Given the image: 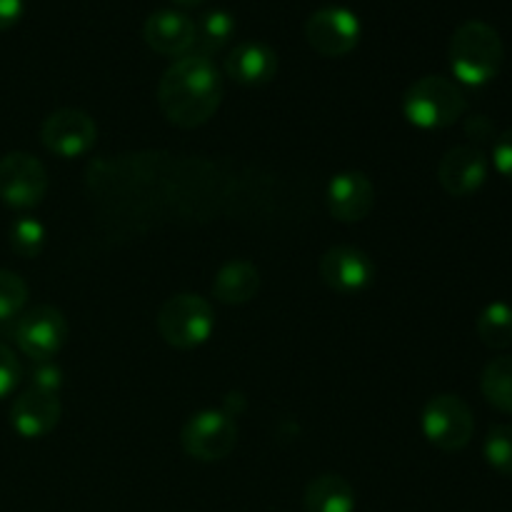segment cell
Here are the masks:
<instances>
[{
	"mask_svg": "<svg viewBox=\"0 0 512 512\" xmlns=\"http://www.w3.org/2000/svg\"><path fill=\"white\" fill-rule=\"evenodd\" d=\"M223 75L203 55L173 60L158 83V105L175 128L193 130L208 123L223 103Z\"/></svg>",
	"mask_w": 512,
	"mask_h": 512,
	"instance_id": "obj_1",
	"label": "cell"
},
{
	"mask_svg": "<svg viewBox=\"0 0 512 512\" xmlns=\"http://www.w3.org/2000/svg\"><path fill=\"white\" fill-rule=\"evenodd\" d=\"M450 70L470 88L488 85L498 78L505 63V45L498 30L485 20H465L458 25L448 45Z\"/></svg>",
	"mask_w": 512,
	"mask_h": 512,
	"instance_id": "obj_2",
	"label": "cell"
},
{
	"mask_svg": "<svg viewBox=\"0 0 512 512\" xmlns=\"http://www.w3.org/2000/svg\"><path fill=\"white\" fill-rule=\"evenodd\" d=\"M468 110V100L445 75H423L403 95V113L420 130H443L458 123Z\"/></svg>",
	"mask_w": 512,
	"mask_h": 512,
	"instance_id": "obj_3",
	"label": "cell"
},
{
	"mask_svg": "<svg viewBox=\"0 0 512 512\" xmlns=\"http://www.w3.org/2000/svg\"><path fill=\"white\" fill-rule=\"evenodd\" d=\"M158 333L170 348L193 350L208 343L215 330V310L203 295L180 293L165 300L158 310Z\"/></svg>",
	"mask_w": 512,
	"mask_h": 512,
	"instance_id": "obj_4",
	"label": "cell"
},
{
	"mask_svg": "<svg viewBox=\"0 0 512 512\" xmlns=\"http://www.w3.org/2000/svg\"><path fill=\"white\" fill-rule=\"evenodd\" d=\"M420 428H423V435L430 445H435L443 453H455L473 440V410L460 395L440 393L425 403L423 415H420Z\"/></svg>",
	"mask_w": 512,
	"mask_h": 512,
	"instance_id": "obj_5",
	"label": "cell"
},
{
	"mask_svg": "<svg viewBox=\"0 0 512 512\" xmlns=\"http://www.w3.org/2000/svg\"><path fill=\"white\" fill-rule=\"evenodd\" d=\"M180 445L200 463H218L238 445V425L225 410H200L180 430Z\"/></svg>",
	"mask_w": 512,
	"mask_h": 512,
	"instance_id": "obj_6",
	"label": "cell"
},
{
	"mask_svg": "<svg viewBox=\"0 0 512 512\" xmlns=\"http://www.w3.org/2000/svg\"><path fill=\"white\" fill-rule=\"evenodd\" d=\"M13 335L20 353L33 358L35 363H45L63 350L68 340V320L53 305H35L18 315Z\"/></svg>",
	"mask_w": 512,
	"mask_h": 512,
	"instance_id": "obj_7",
	"label": "cell"
},
{
	"mask_svg": "<svg viewBox=\"0 0 512 512\" xmlns=\"http://www.w3.org/2000/svg\"><path fill=\"white\" fill-rule=\"evenodd\" d=\"M363 35V25L353 10L343 5H325L305 23V38L315 53L325 58H343L353 53Z\"/></svg>",
	"mask_w": 512,
	"mask_h": 512,
	"instance_id": "obj_8",
	"label": "cell"
},
{
	"mask_svg": "<svg viewBox=\"0 0 512 512\" xmlns=\"http://www.w3.org/2000/svg\"><path fill=\"white\" fill-rule=\"evenodd\" d=\"M48 173L35 155L15 150L0 158V200L8 208L28 210L43 203Z\"/></svg>",
	"mask_w": 512,
	"mask_h": 512,
	"instance_id": "obj_9",
	"label": "cell"
},
{
	"mask_svg": "<svg viewBox=\"0 0 512 512\" xmlns=\"http://www.w3.org/2000/svg\"><path fill=\"white\" fill-rule=\"evenodd\" d=\"M40 140L45 150L63 160L80 158L98 143V125L85 110L60 108L43 120Z\"/></svg>",
	"mask_w": 512,
	"mask_h": 512,
	"instance_id": "obj_10",
	"label": "cell"
},
{
	"mask_svg": "<svg viewBox=\"0 0 512 512\" xmlns=\"http://www.w3.org/2000/svg\"><path fill=\"white\" fill-rule=\"evenodd\" d=\"M320 278L340 295H355L370 288L375 280V265L365 250L355 245H335L320 258Z\"/></svg>",
	"mask_w": 512,
	"mask_h": 512,
	"instance_id": "obj_11",
	"label": "cell"
},
{
	"mask_svg": "<svg viewBox=\"0 0 512 512\" xmlns=\"http://www.w3.org/2000/svg\"><path fill=\"white\" fill-rule=\"evenodd\" d=\"M60 415H63V405H60L58 393L30 385L25 393L15 398L10 408V425L20 438L40 440L58 428Z\"/></svg>",
	"mask_w": 512,
	"mask_h": 512,
	"instance_id": "obj_12",
	"label": "cell"
},
{
	"mask_svg": "<svg viewBox=\"0 0 512 512\" xmlns=\"http://www.w3.org/2000/svg\"><path fill=\"white\" fill-rule=\"evenodd\" d=\"M488 180V158L475 145H455L440 158L438 183L453 198H468L478 193Z\"/></svg>",
	"mask_w": 512,
	"mask_h": 512,
	"instance_id": "obj_13",
	"label": "cell"
},
{
	"mask_svg": "<svg viewBox=\"0 0 512 512\" xmlns=\"http://www.w3.org/2000/svg\"><path fill=\"white\" fill-rule=\"evenodd\" d=\"M328 210L338 223H360L375 208V188L360 170H345L328 183Z\"/></svg>",
	"mask_w": 512,
	"mask_h": 512,
	"instance_id": "obj_14",
	"label": "cell"
},
{
	"mask_svg": "<svg viewBox=\"0 0 512 512\" xmlns=\"http://www.w3.org/2000/svg\"><path fill=\"white\" fill-rule=\"evenodd\" d=\"M143 38L150 50L165 58H183L193 53L195 20L180 10H155L143 25Z\"/></svg>",
	"mask_w": 512,
	"mask_h": 512,
	"instance_id": "obj_15",
	"label": "cell"
},
{
	"mask_svg": "<svg viewBox=\"0 0 512 512\" xmlns=\"http://www.w3.org/2000/svg\"><path fill=\"white\" fill-rule=\"evenodd\" d=\"M225 73L235 83L258 88V85L270 83L278 73V55L270 45L260 40H248V43L235 45L225 58Z\"/></svg>",
	"mask_w": 512,
	"mask_h": 512,
	"instance_id": "obj_16",
	"label": "cell"
},
{
	"mask_svg": "<svg viewBox=\"0 0 512 512\" xmlns=\"http://www.w3.org/2000/svg\"><path fill=\"white\" fill-rule=\"evenodd\" d=\"M260 273L250 260H230L215 273L213 298L223 305H245L258 295Z\"/></svg>",
	"mask_w": 512,
	"mask_h": 512,
	"instance_id": "obj_17",
	"label": "cell"
},
{
	"mask_svg": "<svg viewBox=\"0 0 512 512\" xmlns=\"http://www.w3.org/2000/svg\"><path fill=\"white\" fill-rule=\"evenodd\" d=\"M303 508L305 512H355L353 485L343 475H318L305 488Z\"/></svg>",
	"mask_w": 512,
	"mask_h": 512,
	"instance_id": "obj_18",
	"label": "cell"
},
{
	"mask_svg": "<svg viewBox=\"0 0 512 512\" xmlns=\"http://www.w3.org/2000/svg\"><path fill=\"white\" fill-rule=\"evenodd\" d=\"M233 33H235V18L228 13V10L223 8L205 10V13L195 20L193 53L213 60V55L220 53V50L233 40Z\"/></svg>",
	"mask_w": 512,
	"mask_h": 512,
	"instance_id": "obj_19",
	"label": "cell"
},
{
	"mask_svg": "<svg viewBox=\"0 0 512 512\" xmlns=\"http://www.w3.org/2000/svg\"><path fill=\"white\" fill-rule=\"evenodd\" d=\"M480 390L495 410L512 415V355L493 358L485 365Z\"/></svg>",
	"mask_w": 512,
	"mask_h": 512,
	"instance_id": "obj_20",
	"label": "cell"
},
{
	"mask_svg": "<svg viewBox=\"0 0 512 512\" xmlns=\"http://www.w3.org/2000/svg\"><path fill=\"white\" fill-rule=\"evenodd\" d=\"M478 338L490 350H505L512 345V308L508 303H490L478 318Z\"/></svg>",
	"mask_w": 512,
	"mask_h": 512,
	"instance_id": "obj_21",
	"label": "cell"
},
{
	"mask_svg": "<svg viewBox=\"0 0 512 512\" xmlns=\"http://www.w3.org/2000/svg\"><path fill=\"white\" fill-rule=\"evenodd\" d=\"M8 238H10V248H13L15 255H20V258L25 260H33L43 253L48 233H45L40 220L30 218V215H23V218H18L13 225H10Z\"/></svg>",
	"mask_w": 512,
	"mask_h": 512,
	"instance_id": "obj_22",
	"label": "cell"
},
{
	"mask_svg": "<svg viewBox=\"0 0 512 512\" xmlns=\"http://www.w3.org/2000/svg\"><path fill=\"white\" fill-rule=\"evenodd\" d=\"M483 455L495 473L512 478V425H493L485 438Z\"/></svg>",
	"mask_w": 512,
	"mask_h": 512,
	"instance_id": "obj_23",
	"label": "cell"
},
{
	"mask_svg": "<svg viewBox=\"0 0 512 512\" xmlns=\"http://www.w3.org/2000/svg\"><path fill=\"white\" fill-rule=\"evenodd\" d=\"M28 303V285L13 270H0V323L23 313Z\"/></svg>",
	"mask_w": 512,
	"mask_h": 512,
	"instance_id": "obj_24",
	"label": "cell"
},
{
	"mask_svg": "<svg viewBox=\"0 0 512 512\" xmlns=\"http://www.w3.org/2000/svg\"><path fill=\"white\" fill-rule=\"evenodd\" d=\"M20 378H23L20 360L15 358V353L8 345L0 343V400L8 398V395L18 388Z\"/></svg>",
	"mask_w": 512,
	"mask_h": 512,
	"instance_id": "obj_25",
	"label": "cell"
},
{
	"mask_svg": "<svg viewBox=\"0 0 512 512\" xmlns=\"http://www.w3.org/2000/svg\"><path fill=\"white\" fill-rule=\"evenodd\" d=\"M493 158H495V168L500 170V175H505V178L512 183V128L495 138Z\"/></svg>",
	"mask_w": 512,
	"mask_h": 512,
	"instance_id": "obj_26",
	"label": "cell"
},
{
	"mask_svg": "<svg viewBox=\"0 0 512 512\" xmlns=\"http://www.w3.org/2000/svg\"><path fill=\"white\" fill-rule=\"evenodd\" d=\"M465 133L475 140V143H490L493 138H498V130H495L493 120L488 115H470L465 120Z\"/></svg>",
	"mask_w": 512,
	"mask_h": 512,
	"instance_id": "obj_27",
	"label": "cell"
},
{
	"mask_svg": "<svg viewBox=\"0 0 512 512\" xmlns=\"http://www.w3.org/2000/svg\"><path fill=\"white\" fill-rule=\"evenodd\" d=\"M33 385L35 388L50 390V393H58L60 385H63V373L55 365H40L33 373Z\"/></svg>",
	"mask_w": 512,
	"mask_h": 512,
	"instance_id": "obj_28",
	"label": "cell"
},
{
	"mask_svg": "<svg viewBox=\"0 0 512 512\" xmlns=\"http://www.w3.org/2000/svg\"><path fill=\"white\" fill-rule=\"evenodd\" d=\"M23 10V0H0V33L18 25V20L23 18Z\"/></svg>",
	"mask_w": 512,
	"mask_h": 512,
	"instance_id": "obj_29",
	"label": "cell"
},
{
	"mask_svg": "<svg viewBox=\"0 0 512 512\" xmlns=\"http://www.w3.org/2000/svg\"><path fill=\"white\" fill-rule=\"evenodd\" d=\"M175 5H180V8H198V5H203L205 0H173Z\"/></svg>",
	"mask_w": 512,
	"mask_h": 512,
	"instance_id": "obj_30",
	"label": "cell"
}]
</instances>
